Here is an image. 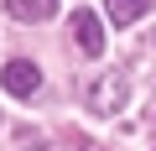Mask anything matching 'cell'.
Here are the masks:
<instances>
[{
    "instance_id": "1",
    "label": "cell",
    "mask_w": 156,
    "mask_h": 151,
    "mask_svg": "<svg viewBox=\"0 0 156 151\" xmlns=\"http://www.w3.org/2000/svg\"><path fill=\"white\" fill-rule=\"evenodd\" d=\"M125 99H130V84L120 78V73H99V78L89 84V94H83L89 115H120Z\"/></svg>"
},
{
    "instance_id": "2",
    "label": "cell",
    "mask_w": 156,
    "mask_h": 151,
    "mask_svg": "<svg viewBox=\"0 0 156 151\" xmlns=\"http://www.w3.org/2000/svg\"><path fill=\"white\" fill-rule=\"evenodd\" d=\"M0 84H5V94H16V99H31V94L42 89V68L26 63V57H11L5 73H0Z\"/></svg>"
},
{
    "instance_id": "3",
    "label": "cell",
    "mask_w": 156,
    "mask_h": 151,
    "mask_svg": "<svg viewBox=\"0 0 156 151\" xmlns=\"http://www.w3.org/2000/svg\"><path fill=\"white\" fill-rule=\"evenodd\" d=\"M68 31H73V42H78V52H83V57H99V52H104V26H99L94 11H73Z\"/></svg>"
},
{
    "instance_id": "4",
    "label": "cell",
    "mask_w": 156,
    "mask_h": 151,
    "mask_svg": "<svg viewBox=\"0 0 156 151\" xmlns=\"http://www.w3.org/2000/svg\"><path fill=\"white\" fill-rule=\"evenodd\" d=\"M5 11L16 21H52L57 16V0H5Z\"/></svg>"
},
{
    "instance_id": "5",
    "label": "cell",
    "mask_w": 156,
    "mask_h": 151,
    "mask_svg": "<svg viewBox=\"0 0 156 151\" xmlns=\"http://www.w3.org/2000/svg\"><path fill=\"white\" fill-rule=\"evenodd\" d=\"M151 11V0H104V16L115 21V26H130V21H140Z\"/></svg>"
}]
</instances>
